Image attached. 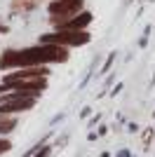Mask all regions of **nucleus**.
<instances>
[{
    "label": "nucleus",
    "instance_id": "423d86ee",
    "mask_svg": "<svg viewBox=\"0 0 155 157\" xmlns=\"http://www.w3.org/2000/svg\"><path fill=\"white\" fill-rule=\"evenodd\" d=\"M17 129V117L14 115H0V136H7Z\"/></svg>",
    "mask_w": 155,
    "mask_h": 157
},
{
    "label": "nucleus",
    "instance_id": "39448f33",
    "mask_svg": "<svg viewBox=\"0 0 155 157\" xmlns=\"http://www.w3.org/2000/svg\"><path fill=\"white\" fill-rule=\"evenodd\" d=\"M40 0H12L10 2V10L14 14H31L33 10H38Z\"/></svg>",
    "mask_w": 155,
    "mask_h": 157
},
{
    "label": "nucleus",
    "instance_id": "f257e3e1",
    "mask_svg": "<svg viewBox=\"0 0 155 157\" xmlns=\"http://www.w3.org/2000/svg\"><path fill=\"white\" fill-rule=\"evenodd\" d=\"M71 56V49L61 45L38 42L31 47H7L0 52V71H14V68H31V66H54L66 63Z\"/></svg>",
    "mask_w": 155,
    "mask_h": 157
},
{
    "label": "nucleus",
    "instance_id": "20e7f679",
    "mask_svg": "<svg viewBox=\"0 0 155 157\" xmlns=\"http://www.w3.org/2000/svg\"><path fill=\"white\" fill-rule=\"evenodd\" d=\"M85 10V0H50L47 2V14L50 19H66Z\"/></svg>",
    "mask_w": 155,
    "mask_h": 157
},
{
    "label": "nucleus",
    "instance_id": "7ed1b4c3",
    "mask_svg": "<svg viewBox=\"0 0 155 157\" xmlns=\"http://www.w3.org/2000/svg\"><path fill=\"white\" fill-rule=\"evenodd\" d=\"M47 21H50V26L54 31H89L94 14L89 10H82V12L73 14V17H66V19H47Z\"/></svg>",
    "mask_w": 155,
    "mask_h": 157
},
{
    "label": "nucleus",
    "instance_id": "f03ea898",
    "mask_svg": "<svg viewBox=\"0 0 155 157\" xmlns=\"http://www.w3.org/2000/svg\"><path fill=\"white\" fill-rule=\"evenodd\" d=\"M92 40L89 31H54L42 33L38 38V42H50V45H61L68 47V49H75V47H82Z\"/></svg>",
    "mask_w": 155,
    "mask_h": 157
},
{
    "label": "nucleus",
    "instance_id": "0eeeda50",
    "mask_svg": "<svg viewBox=\"0 0 155 157\" xmlns=\"http://www.w3.org/2000/svg\"><path fill=\"white\" fill-rule=\"evenodd\" d=\"M10 150H12V141L5 138V136H0V155H5V152H10Z\"/></svg>",
    "mask_w": 155,
    "mask_h": 157
},
{
    "label": "nucleus",
    "instance_id": "1a4fd4ad",
    "mask_svg": "<svg viewBox=\"0 0 155 157\" xmlns=\"http://www.w3.org/2000/svg\"><path fill=\"white\" fill-rule=\"evenodd\" d=\"M0 33H2V35H5V33H10V26H7L2 19H0Z\"/></svg>",
    "mask_w": 155,
    "mask_h": 157
},
{
    "label": "nucleus",
    "instance_id": "6e6552de",
    "mask_svg": "<svg viewBox=\"0 0 155 157\" xmlns=\"http://www.w3.org/2000/svg\"><path fill=\"white\" fill-rule=\"evenodd\" d=\"M50 152H52V148H50V145H45L40 152H35V157H50Z\"/></svg>",
    "mask_w": 155,
    "mask_h": 157
}]
</instances>
